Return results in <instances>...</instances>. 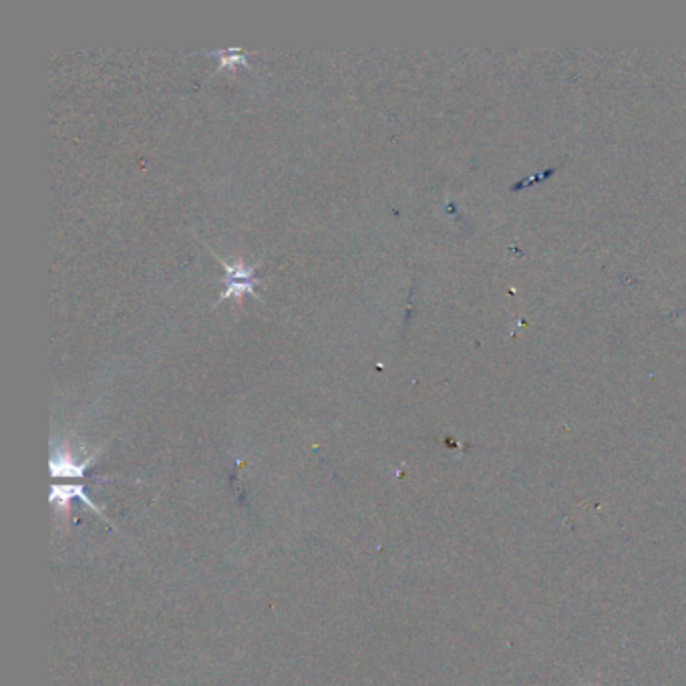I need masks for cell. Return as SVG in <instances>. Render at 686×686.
<instances>
[{"mask_svg": "<svg viewBox=\"0 0 686 686\" xmlns=\"http://www.w3.org/2000/svg\"><path fill=\"white\" fill-rule=\"evenodd\" d=\"M51 497H53V501H58L61 505H65V503H69V500L77 497V500L85 501V503H87V505H89L93 511H99L93 503L89 501V497L85 495V489H83V487H79V485H63V487H55Z\"/></svg>", "mask_w": 686, "mask_h": 686, "instance_id": "6da1fadb", "label": "cell"}, {"mask_svg": "<svg viewBox=\"0 0 686 686\" xmlns=\"http://www.w3.org/2000/svg\"><path fill=\"white\" fill-rule=\"evenodd\" d=\"M222 262L225 272H228V284H234V282H252V276H254V270L256 266H248L244 262H238V264H228L223 258H218Z\"/></svg>", "mask_w": 686, "mask_h": 686, "instance_id": "7a4b0ae2", "label": "cell"}, {"mask_svg": "<svg viewBox=\"0 0 686 686\" xmlns=\"http://www.w3.org/2000/svg\"><path fill=\"white\" fill-rule=\"evenodd\" d=\"M244 292H250V294L258 296V292L254 290V282H234V284H228V288L223 290L222 300L230 296H240Z\"/></svg>", "mask_w": 686, "mask_h": 686, "instance_id": "3957f363", "label": "cell"}, {"mask_svg": "<svg viewBox=\"0 0 686 686\" xmlns=\"http://www.w3.org/2000/svg\"><path fill=\"white\" fill-rule=\"evenodd\" d=\"M216 55L222 56V65L232 67L236 61H241V63H244V56H246V53H241V51H238V49H228V51H220V53H216Z\"/></svg>", "mask_w": 686, "mask_h": 686, "instance_id": "277c9868", "label": "cell"}]
</instances>
